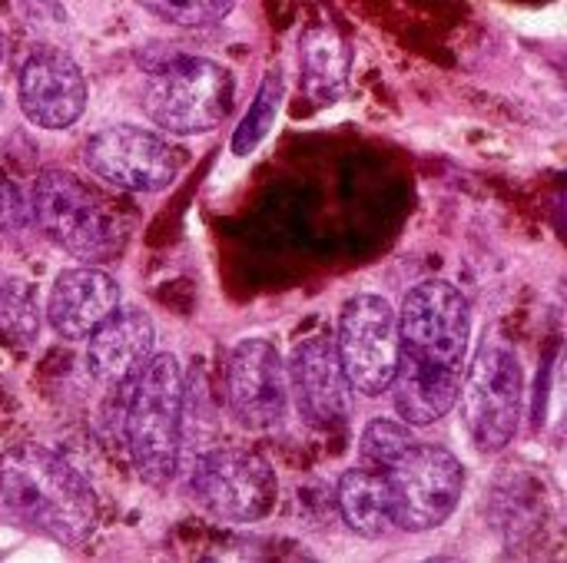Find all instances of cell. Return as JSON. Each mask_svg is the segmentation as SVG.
<instances>
[{
    "label": "cell",
    "instance_id": "6da1fadb",
    "mask_svg": "<svg viewBox=\"0 0 567 563\" xmlns=\"http://www.w3.org/2000/svg\"><path fill=\"white\" fill-rule=\"evenodd\" d=\"M468 335L472 309L452 282L432 279L405 295L399 312V365L389 388L405 425H432L455 408Z\"/></svg>",
    "mask_w": 567,
    "mask_h": 563
},
{
    "label": "cell",
    "instance_id": "7a4b0ae2",
    "mask_svg": "<svg viewBox=\"0 0 567 563\" xmlns=\"http://www.w3.org/2000/svg\"><path fill=\"white\" fill-rule=\"evenodd\" d=\"M0 521L80 548L96 528V498L63 458L27 445L0 461Z\"/></svg>",
    "mask_w": 567,
    "mask_h": 563
},
{
    "label": "cell",
    "instance_id": "3957f363",
    "mask_svg": "<svg viewBox=\"0 0 567 563\" xmlns=\"http://www.w3.org/2000/svg\"><path fill=\"white\" fill-rule=\"evenodd\" d=\"M27 209L37 229L83 265L113 262L130 242L123 212L66 169H43L30 189Z\"/></svg>",
    "mask_w": 567,
    "mask_h": 563
},
{
    "label": "cell",
    "instance_id": "277c9868",
    "mask_svg": "<svg viewBox=\"0 0 567 563\" xmlns=\"http://www.w3.org/2000/svg\"><path fill=\"white\" fill-rule=\"evenodd\" d=\"M183 368L173 352L153 355L133 378L126 411V441L133 468L146 484H166L179 465Z\"/></svg>",
    "mask_w": 567,
    "mask_h": 563
},
{
    "label": "cell",
    "instance_id": "5b68a950",
    "mask_svg": "<svg viewBox=\"0 0 567 563\" xmlns=\"http://www.w3.org/2000/svg\"><path fill=\"white\" fill-rule=\"evenodd\" d=\"M233 73L206 56H179L156 70L143 93V113L166 133L196 136L216 129L233 110Z\"/></svg>",
    "mask_w": 567,
    "mask_h": 563
},
{
    "label": "cell",
    "instance_id": "8992f818",
    "mask_svg": "<svg viewBox=\"0 0 567 563\" xmlns=\"http://www.w3.org/2000/svg\"><path fill=\"white\" fill-rule=\"evenodd\" d=\"M382 475L389 488L392 524L412 534L442 528L465 494L462 461L439 445H409Z\"/></svg>",
    "mask_w": 567,
    "mask_h": 563
},
{
    "label": "cell",
    "instance_id": "52a82bcc",
    "mask_svg": "<svg viewBox=\"0 0 567 563\" xmlns=\"http://www.w3.org/2000/svg\"><path fill=\"white\" fill-rule=\"evenodd\" d=\"M458 398L472 445L482 455L505 451L525 408V375L518 355L498 342H485L458 388Z\"/></svg>",
    "mask_w": 567,
    "mask_h": 563
},
{
    "label": "cell",
    "instance_id": "ba28073f",
    "mask_svg": "<svg viewBox=\"0 0 567 563\" xmlns=\"http://www.w3.org/2000/svg\"><path fill=\"white\" fill-rule=\"evenodd\" d=\"M336 352L352 392L379 398L399 365V315L382 295H355L339 315Z\"/></svg>",
    "mask_w": 567,
    "mask_h": 563
},
{
    "label": "cell",
    "instance_id": "9c48e42d",
    "mask_svg": "<svg viewBox=\"0 0 567 563\" xmlns=\"http://www.w3.org/2000/svg\"><path fill=\"white\" fill-rule=\"evenodd\" d=\"M189 488L196 501L219 521L252 524L276 504V471L246 448H216L193 465Z\"/></svg>",
    "mask_w": 567,
    "mask_h": 563
},
{
    "label": "cell",
    "instance_id": "30bf717a",
    "mask_svg": "<svg viewBox=\"0 0 567 563\" xmlns=\"http://www.w3.org/2000/svg\"><path fill=\"white\" fill-rule=\"evenodd\" d=\"M83 163L93 176L126 192H159L183 169L176 146L143 126H110L93 133L83 146Z\"/></svg>",
    "mask_w": 567,
    "mask_h": 563
},
{
    "label": "cell",
    "instance_id": "8fae6325",
    "mask_svg": "<svg viewBox=\"0 0 567 563\" xmlns=\"http://www.w3.org/2000/svg\"><path fill=\"white\" fill-rule=\"evenodd\" d=\"M226 402L246 431H269L286 418L289 375L282 355L266 338H246L226 365Z\"/></svg>",
    "mask_w": 567,
    "mask_h": 563
},
{
    "label": "cell",
    "instance_id": "7c38bea8",
    "mask_svg": "<svg viewBox=\"0 0 567 563\" xmlns=\"http://www.w3.org/2000/svg\"><path fill=\"white\" fill-rule=\"evenodd\" d=\"M286 375L306 425H312L316 431H339L349 421L352 385L342 372L332 338L312 335L302 345H296Z\"/></svg>",
    "mask_w": 567,
    "mask_h": 563
},
{
    "label": "cell",
    "instance_id": "4fadbf2b",
    "mask_svg": "<svg viewBox=\"0 0 567 563\" xmlns=\"http://www.w3.org/2000/svg\"><path fill=\"white\" fill-rule=\"evenodd\" d=\"M20 110L40 129H66L86 110L83 70L63 50H37L17 83Z\"/></svg>",
    "mask_w": 567,
    "mask_h": 563
},
{
    "label": "cell",
    "instance_id": "5bb4252c",
    "mask_svg": "<svg viewBox=\"0 0 567 563\" xmlns=\"http://www.w3.org/2000/svg\"><path fill=\"white\" fill-rule=\"evenodd\" d=\"M86 372L100 385H126L153 358V322L140 309H116L86 335Z\"/></svg>",
    "mask_w": 567,
    "mask_h": 563
},
{
    "label": "cell",
    "instance_id": "9a60e30c",
    "mask_svg": "<svg viewBox=\"0 0 567 563\" xmlns=\"http://www.w3.org/2000/svg\"><path fill=\"white\" fill-rule=\"evenodd\" d=\"M120 309V285L96 265H76L56 275L47 299V322L56 335L86 338L106 315Z\"/></svg>",
    "mask_w": 567,
    "mask_h": 563
},
{
    "label": "cell",
    "instance_id": "2e32d148",
    "mask_svg": "<svg viewBox=\"0 0 567 563\" xmlns=\"http://www.w3.org/2000/svg\"><path fill=\"white\" fill-rule=\"evenodd\" d=\"M339 511L349 531L359 538H382L392 524V508H389V488L385 475L372 468H352L339 481Z\"/></svg>",
    "mask_w": 567,
    "mask_h": 563
},
{
    "label": "cell",
    "instance_id": "e0dca14e",
    "mask_svg": "<svg viewBox=\"0 0 567 563\" xmlns=\"http://www.w3.org/2000/svg\"><path fill=\"white\" fill-rule=\"evenodd\" d=\"M346 66H349V50L339 40L336 30L329 27H316L306 33L302 40V70L312 90L329 93L326 100H332V93L342 86L346 80Z\"/></svg>",
    "mask_w": 567,
    "mask_h": 563
},
{
    "label": "cell",
    "instance_id": "ac0fdd59",
    "mask_svg": "<svg viewBox=\"0 0 567 563\" xmlns=\"http://www.w3.org/2000/svg\"><path fill=\"white\" fill-rule=\"evenodd\" d=\"M279 103H282V73L269 70L259 93H256V100H252V106H249V113H246V119L239 123V129L233 136V149L239 156H249L266 139V133L272 129V123L279 116Z\"/></svg>",
    "mask_w": 567,
    "mask_h": 563
},
{
    "label": "cell",
    "instance_id": "d6986e66",
    "mask_svg": "<svg viewBox=\"0 0 567 563\" xmlns=\"http://www.w3.org/2000/svg\"><path fill=\"white\" fill-rule=\"evenodd\" d=\"M40 329L37 299L23 279H0V335L10 342H33Z\"/></svg>",
    "mask_w": 567,
    "mask_h": 563
},
{
    "label": "cell",
    "instance_id": "ffe728a7",
    "mask_svg": "<svg viewBox=\"0 0 567 563\" xmlns=\"http://www.w3.org/2000/svg\"><path fill=\"white\" fill-rule=\"evenodd\" d=\"M419 438L409 431V425L379 418L362 431V468L372 471H385L409 445H415Z\"/></svg>",
    "mask_w": 567,
    "mask_h": 563
},
{
    "label": "cell",
    "instance_id": "44dd1931",
    "mask_svg": "<svg viewBox=\"0 0 567 563\" xmlns=\"http://www.w3.org/2000/svg\"><path fill=\"white\" fill-rule=\"evenodd\" d=\"M150 13L176 27H206L229 13L233 0H140Z\"/></svg>",
    "mask_w": 567,
    "mask_h": 563
},
{
    "label": "cell",
    "instance_id": "7402d4cb",
    "mask_svg": "<svg viewBox=\"0 0 567 563\" xmlns=\"http://www.w3.org/2000/svg\"><path fill=\"white\" fill-rule=\"evenodd\" d=\"M27 216H30V209H27L20 189L0 173V232H17V229H23V226H27Z\"/></svg>",
    "mask_w": 567,
    "mask_h": 563
},
{
    "label": "cell",
    "instance_id": "603a6c76",
    "mask_svg": "<svg viewBox=\"0 0 567 563\" xmlns=\"http://www.w3.org/2000/svg\"><path fill=\"white\" fill-rule=\"evenodd\" d=\"M0 56H3V33H0Z\"/></svg>",
    "mask_w": 567,
    "mask_h": 563
}]
</instances>
